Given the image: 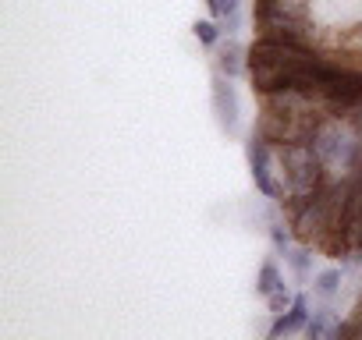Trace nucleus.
Masks as SVG:
<instances>
[{"label": "nucleus", "mask_w": 362, "mask_h": 340, "mask_svg": "<svg viewBox=\"0 0 362 340\" xmlns=\"http://www.w3.org/2000/svg\"><path fill=\"white\" fill-rule=\"evenodd\" d=\"M334 64L313 57L309 50H302L298 43H288V40H259L252 50H249V75H252V85L270 96V92H284V89H305V92H316L320 82L330 75Z\"/></svg>", "instance_id": "nucleus-1"}, {"label": "nucleus", "mask_w": 362, "mask_h": 340, "mask_svg": "<svg viewBox=\"0 0 362 340\" xmlns=\"http://www.w3.org/2000/svg\"><path fill=\"white\" fill-rule=\"evenodd\" d=\"M277 159H281V174H284V188L295 195V199H309L320 192V181H323V159L320 152L309 145V142H281L277 149Z\"/></svg>", "instance_id": "nucleus-2"}, {"label": "nucleus", "mask_w": 362, "mask_h": 340, "mask_svg": "<svg viewBox=\"0 0 362 340\" xmlns=\"http://www.w3.org/2000/svg\"><path fill=\"white\" fill-rule=\"evenodd\" d=\"M309 145L320 152L323 166L330 170H348L358 159V142L341 124H316V131L309 135Z\"/></svg>", "instance_id": "nucleus-3"}, {"label": "nucleus", "mask_w": 362, "mask_h": 340, "mask_svg": "<svg viewBox=\"0 0 362 340\" xmlns=\"http://www.w3.org/2000/svg\"><path fill=\"white\" fill-rule=\"evenodd\" d=\"M249 166H252V181L267 199L281 195V185L270 178V138H263L259 131L249 138Z\"/></svg>", "instance_id": "nucleus-4"}, {"label": "nucleus", "mask_w": 362, "mask_h": 340, "mask_svg": "<svg viewBox=\"0 0 362 340\" xmlns=\"http://www.w3.org/2000/svg\"><path fill=\"white\" fill-rule=\"evenodd\" d=\"M214 110H217V121L228 135L238 131V96H235V85L224 78V71L214 75Z\"/></svg>", "instance_id": "nucleus-5"}, {"label": "nucleus", "mask_w": 362, "mask_h": 340, "mask_svg": "<svg viewBox=\"0 0 362 340\" xmlns=\"http://www.w3.org/2000/svg\"><path fill=\"white\" fill-rule=\"evenodd\" d=\"M305 322H309V305H305V298H302V294H295L291 308H288V312H281V315H277V322L270 326V336L298 333V329H305Z\"/></svg>", "instance_id": "nucleus-6"}, {"label": "nucleus", "mask_w": 362, "mask_h": 340, "mask_svg": "<svg viewBox=\"0 0 362 340\" xmlns=\"http://www.w3.org/2000/svg\"><path fill=\"white\" fill-rule=\"evenodd\" d=\"M337 329H341V319H337V312H334V308H323V312H316V315L305 322V333H309L313 340L337 336Z\"/></svg>", "instance_id": "nucleus-7"}, {"label": "nucleus", "mask_w": 362, "mask_h": 340, "mask_svg": "<svg viewBox=\"0 0 362 340\" xmlns=\"http://www.w3.org/2000/svg\"><path fill=\"white\" fill-rule=\"evenodd\" d=\"M221 71H224L228 78H235V75L245 71V47H242V43L228 40V47L221 50Z\"/></svg>", "instance_id": "nucleus-8"}, {"label": "nucleus", "mask_w": 362, "mask_h": 340, "mask_svg": "<svg viewBox=\"0 0 362 340\" xmlns=\"http://www.w3.org/2000/svg\"><path fill=\"white\" fill-rule=\"evenodd\" d=\"M337 287H341V269H323V273L316 277V284H313V291H316L320 298H334Z\"/></svg>", "instance_id": "nucleus-9"}, {"label": "nucleus", "mask_w": 362, "mask_h": 340, "mask_svg": "<svg viewBox=\"0 0 362 340\" xmlns=\"http://www.w3.org/2000/svg\"><path fill=\"white\" fill-rule=\"evenodd\" d=\"M284 280H281V273H277V266L274 262H263V269H259V280H256V291L267 298L270 291H277Z\"/></svg>", "instance_id": "nucleus-10"}, {"label": "nucleus", "mask_w": 362, "mask_h": 340, "mask_svg": "<svg viewBox=\"0 0 362 340\" xmlns=\"http://www.w3.org/2000/svg\"><path fill=\"white\" fill-rule=\"evenodd\" d=\"M288 262H291V269H295V277H298V280H309L313 255H309L305 248H291V252H288Z\"/></svg>", "instance_id": "nucleus-11"}, {"label": "nucleus", "mask_w": 362, "mask_h": 340, "mask_svg": "<svg viewBox=\"0 0 362 340\" xmlns=\"http://www.w3.org/2000/svg\"><path fill=\"white\" fill-rule=\"evenodd\" d=\"M291 301H295V294H291L284 284H281L277 291H270V294H267V305H270V312H274V315L288 312V308H291Z\"/></svg>", "instance_id": "nucleus-12"}, {"label": "nucleus", "mask_w": 362, "mask_h": 340, "mask_svg": "<svg viewBox=\"0 0 362 340\" xmlns=\"http://www.w3.org/2000/svg\"><path fill=\"white\" fill-rule=\"evenodd\" d=\"M192 32H196V40H199V43H206V47H214V43H217V36H221V29H217L214 22H196V25H192Z\"/></svg>", "instance_id": "nucleus-13"}, {"label": "nucleus", "mask_w": 362, "mask_h": 340, "mask_svg": "<svg viewBox=\"0 0 362 340\" xmlns=\"http://www.w3.org/2000/svg\"><path fill=\"white\" fill-rule=\"evenodd\" d=\"M206 4H210V11H214L217 18H231V15L238 11L242 0H206Z\"/></svg>", "instance_id": "nucleus-14"}, {"label": "nucleus", "mask_w": 362, "mask_h": 340, "mask_svg": "<svg viewBox=\"0 0 362 340\" xmlns=\"http://www.w3.org/2000/svg\"><path fill=\"white\" fill-rule=\"evenodd\" d=\"M270 241H274V248H277V252H288V248H291V234H288L281 224H274V227H270Z\"/></svg>", "instance_id": "nucleus-15"}]
</instances>
